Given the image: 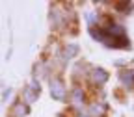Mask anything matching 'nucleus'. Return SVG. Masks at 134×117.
<instances>
[{"mask_svg":"<svg viewBox=\"0 0 134 117\" xmlns=\"http://www.w3.org/2000/svg\"><path fill=\"white\" fill-rule=\"evenodd\" d=\"M71 98H73V102H84V91L80 87H75L71 93Z\"/></svg>","mask_w":134,"mask_h":117,"instance_id":"8","label":"nucleus"},{"mask_svg":"<svg viewBox=\"0 0 134 117\" xmlns=\"http://www.w3.org/2000/svg\"><path fill=\"white\" fill-rule=\"evenodd\" d=\"M121 82L125 84V86H130V87H134V69H127V71H123L121 73Z\"/></svg>","mask_w":134,"mask_h":117,"instance_id":"6","label":"nucleus"},{"mask_svg":"<svg viewBox=\"0 0 134 117\" xmlns=\"http://www.w3.org/2000/svg\"><path fill=\"white\" fill-rule=\"evenodd\" d=\"M130 8H132V4H129V2H117L115 4V9H119L121 13H129Z\"/></svg>","mask_w":134,"mask_h":117,"instance_id":"9","label":"nucleus"},{"mask_svg":"<svg viewBox=\"0 0 134 117\" xmlns=\"http://www.w3.org/2000/svg\"><path fill=\"white\" fill-rule=\"evenodd\" d=\"M50 93L56 100H65L67 97V89H65V84L62 78H52L50 80Z\"/></svg>","mask_w":134,"mask_h":117,"instance_id":"1","label":"nucleus"},{"mask_svg":"<svg viewBox=\"0 0 134 117\" xmlns=\"http://www.w3.org/2000/svg\"><path fill=\"white\" fill-rule=\"evenodd\" d=\"M11 115H13V117H26V115H28V106H26L24 100H17V102L13 104Z\"/></svg>","mask_w":134,"mask_h":117,"instance_id":"3","label":"nucleus"},{"mask_svg":"<svg viewBox=\"0 0 134 117\" xmlns=\"http://www.w3.org/2000/svg\"><path fill=\"white\" fill-rule=\"evenodd\" d=\"M39 91H41V87L37 86V82H32L30 86H26V87H24V91H23V97H24V102H34V100L37 98Z\"/></svg>","mask_w":134,"mask_h":117,"instance_id":"2","label":"nucleus"},{"mask_svg":"<svg viewBox=\"0 0 134 117\" xmlns=\"http://www.w3.org/2000/svg\"><path fill=\"white\" fill-rule=\"evenodd\" d=\"M91 78H93L95 86H103V84L108 80V73L104 69H93L91 71Z\"/></svg>","mask_w":134,"mask_h":117,"instance_id":"4","label":"nucleus"},{"mask_svg":"<svg viewBox=\"0 0 134 117\" xmlns=\"http://www.w3.org/2000/svg\"><path fill=\"white\" fill-rule=\"evenodd\" d=\"M104 112H106V106H104V104L93 102V104L90 106V112H88V115H91V117H103V115H104Z\"/></svg>","mask_w":134,"mask_h":117,"instance_id":"5","label":"nucleus"},{"mask_svg":"<svg viewBox=\"0 0 134 117\" xmlns=\"http://www.w3.org/2000/svg\"><path fill=\"white\" fill-rule=\"evenodd\" d=\"M63 54H65V58H75L76 54H78V46L76 45H67L65 46V50H63Z\"/></svg>","mask_w":134,"mask_h":117,"instance_id":"7","label":"nucleus"}]
</instances>
